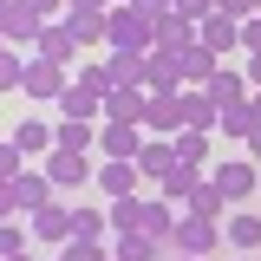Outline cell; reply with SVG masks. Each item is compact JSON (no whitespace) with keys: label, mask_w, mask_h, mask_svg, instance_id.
<instances>
[{"label":"cell","mask_w":261,"mask_h":261,"mask_svg":"<svg viewBox=\"0 0 261 261\" xmlns=\"http://www.w3.org/2000/svg\"><path fill=\"white\" fill-rule=\"evenodd\" d=\"M105 53H157V20H144L137 7H111L105 13Z\"/></svg>","instance_id":"obj_1"},{"label":"cell","mask_w":261,"mask_h":261,"mask_svg":"<svg viewBox=\"0 0 261 261\" xmlns=\"http://www.w3.org/2000/svg\"><path fill=\"white\" fill-rule=\"evenodd\" d=\"M209 183H216V190H222V202L235 209V202L261 196V163H248V157H228V163H216V170H209Z\"/></svg>","instance_id":"obj_2"},{"label":"cell","mask_w":261,"mask_h":261,"mask_svg":"<svg viewBox=\"0 0 261 261\" xmlns=\"http://www.w3.org/2000/svg\"><path fill=\"white\" fill-rule=\"evenodd\" d=\"M46 176H53V190H79V183H98V163L85 150H53V157L39 163Z\"/></svg>","instance_id":"obj_3"},{"label":"cell","mask_w":261,"mask_h":261,"mask_svg":"<svg viewBox=\"0 0 261 261\" xmlns=\"http://www.w3.org/2000/svg\"><path fill=\"white\" fill-rule=\"evenodd\" d=\"M202 92L216 98V111H248L255 85H248V72H235V59H222V72H216V79H209Z\"/></svg>","instance_id":"obj_4"},{"label":"cell","mask_w":261,"mask_h":261,"mask_svg":"<svg viewBox=\"0 0 261 261\" xmlns=\"http://www.w3.org/2000/svg\"><path fill=\"white\" fill-rule=\"evenodd\" d=\"M59 111L72 118V124H105V92H98V85H85V79L72 72V85H65Z\"/></svg>","instance_id":"obj_5"},{"label":"cell","mask_w":261,"mask_h":261,"mask_svg":"<svg viewBox=\"0 0 261 261\" xmlns=\"http://www.w3.org/2000/svg\"><path fill=\"white\" fill-rule=\"evenodd\" d=\"M0 33H7V46L33 53V46H39V33H46V20L33 13L27 0H13V7H0Z\"/></svg>","instance_id":"obj_6"},{"label":"cell","mask_w":261,"mask_h":261,"mask_svg":"<svg viewBox=\"0 0 261 261\" xmlns=\"http://www.w3.org/2000/svg\"><path fill=\"white\" fill-rule=\"evenodd\" d=\"M216 242H222V222H196V216H183V222H176V235H170V248H176L183 261H202Z\"/></svg>","instance_id":"obj_7"},{"label":"cell","mask_w":261,"mask_h":261,"mask_svg":"<svg viewBox=\"0 0 261 261\" xmlns=\"http://www.w3.org/2000/svg\"><path fill=\"white\" fill-rule=\"evenodd\" d=\"M144 144H150L144 124H98V150H105V163H137Z\"/></svg>","instance_id":"obj_8"},{"label":"cell","mask_w":261,"mask_h":261,"mask_svg":"<svg viewBox=\"0 0 261 261\" xmlns=\"http://www.w3.org/2000/svg\"><path fill=\"white\" fill-rule=\"evenodd\" d=\"M196 46H209L216 59H235V53H242V20H228V13H209V20L196 27Z\"/></svg>","instance_id":"obj_9"},{"label":"cell","mask_w":261,"mask_h":261,"mask_svg":"<svg viewBox=\"0 0 261 261\" xmlns=\"http://www.w3.org/2000/svg\"><path fill=\"white\" fill-rule=\"evenodd\" d=\"M176 130H183V92H157L150 111H144V137H163L170 144Z\"/></svg>","instance_id":"obj_10"},{"label":"cell","mask_w":261,"mask_h":261,"mask_svg":"<svg viewBox=\"0 0 261 261\" xmlns=\"http://www.w3.org/2000/svg\"><path fill=\"white\" fill-rule=\"evenodd\" d=\"M79 53H85V46L72 39V27H65V20H53V27L39 33V46H33V59H53V65H65V72L79 65Z\"/></svg>","instance_id":"obj_11"},{"label":"cell","mask_w":261,"mask_h":261,"mask_svg":"<svg viewBox=\"0 0 261 261\" xmlns=\"http://www.w3.org/2000/svg\"><path fill=\"white\" fill-rule=\"evenodd\" d=\"M7 137H13V150H20L27 163H46V157H53V124H46V118H20Z\"/></svg>","instance_id":"obj_12"},{"label":"cell","mask_w":261,"mask_h":261,"mask_svg":"<svg viewBox=\"0 0 261 261\" xmlns=\"http://www.w3.org/2000/svg\"><path fill=\"white\" fill-rule=\"evenodd\" d=\"M65 85H72V72H65V65H53V59H27V98H53V105H59Z\"/></svg>","instance_id":"obj_13"},{"label":"cell","mask_w":261,"mask_h":261,"mask_svg":"<svg viewBox=\"0 0 261 261\" xmlns=\"http://www.w3.org/2000/svg\"><path fill=\"white\" fill-rule=\"evenodd\" d=\"M144 111H150V92L144 85H118L105 98V124H144Z\"/></svg>","instance_id":"obj_14"},{"label":"cell","mask_w":261,"mask_h":261,"mask_svg":"<svg viewBox=\"0 0 261 261\" xmlns=\"http://www.w3.org/2000/svg\"><path fill=\"white\" fill-rule=\"evenodd\" d=\"M144 92L157 98V92H183V65H176V53H144Z\"/></svg>","instance_id":"obj_15"},{"label":"cell","mask_w":261,"mask_h":261,"mask_svg":"<svg viewBox=\"0 0 261 261\" xmlns=\"http://www.w3.org/2000/svg\"><path fill=\"white\" fill-rule=\"evenodd\" d=\"M176 202H163V196H144V222H137V235H150L157 248H170V235H176Z\"/></svg>","instance_id":"obj_16"},{"label":"cell","mask_w":261,"mask_h":261,"mask_svg":"<svg viewBox=\"0 0 261 261\" xmlns=\"http://www.w3.org/2000/svg\"><path fill=\"white\" fill-rule=\"evenodd\" d=\"M27 228L39 242H72V202H46V209H33Z\"/></svg>","instance_id":"obj_17"},{"label":"cell","mask_w":261,"mask_h":261,"mask_svg":"<svg viewBox=\"0 0 261 261\" xmlns=\"http://www.w3.org/2000/svg\"><path fill=\"white\" fill-rule=\"evenodd\" d=\"M222 242L235 248V255H255V248H261V216H248V209H228Z\"/></svg>","instance_id":"obj_18"},{"label":"cell","mask_w":261,"mask_h":261,"mask_svg":"<svg viewBox=\"0 0 261 261\" xmlns=\"http://www.w3.org/2000/svg\"><path fill=\"white\" fill-rule=\"evenodd\" d=\"M176 65H183V92H202V85L222 72V59H216L209 46H190V53H176Z\"/></svg>","instance_id":"obj_19"},{"label":"cell","mask_w":261,"mask_h":261,"mask_svg":"<svg viewBox=\"0 0 261 261\" xmlns=\"http://www.w3.org/2000/svg\"><path fill=\"white\" fill-rule=\"evenodd\" d=\"M170 170H176V144H163V137H150V144L137 150V176H144V183H163Z\"/></svg>","instance_id":"obj_20"},{"label":"cell","mask_w":261,"mask_h":261,"mask_svg":"<svg viewBox=\"0 0 261 261\" xmlns=\"http://www.w3.org/2000/svg\"><path fill=\"white\" fill-rule=\"evenodd\" d=\"M137 163H98V190L111 196V202H124V196H137Z\"/></svg>","instance_id":"obj_21"},{"label":"cell","mask_w":261,"mask_h":261,"mask_svg":"<svg viewBox=\"0 0 261 261\" xmlns=\"http://www.w3.org/2000/svg\"><path fill=\"white\" fill-rule=\"evenodd\" d=\"M196 183H209V170H196V163H176V170H170V176L157 183V196H163V202H176V209H183Z\"/></svg>","instance_id":"obj_22"},{"label":"cell","mask_w":261,"mask_h":261,"mask_svg":"<svg viewBox=\"0 0 261 261\" xmlns=\"http://www.w3.org/2000/svg\"><path fill=\"white\" fill-rule=\"evenodd\" d=\"M183 216H196V222H228V202H222L216 183H196L190 202H183Z\"/></svg>","instance_id":"obj_23"},{"label":"cell","mask_w":261,"mask_h":261,"mask_svg":"<svg viewBox=\"0 0 261 261\" xmlns=\"http://www.w3.org/2000/svg\"><path fill=\"white\" fill-rule=\"evenodd\" d=\"M111 235V216L98 202H72V242H105Z\"/></svg>","instance_id":"obj_24"},{"label":"cell","mask_w":261,"mask_h":261,"mask_svg":"<svg viewBox=\"0 0 261 261\" xmlns=\"http://www.w3.org/2000/svg\"><path fill=\"white\" fill-rule=\"evenodd\" d=\"M216 124H222L216 98L209 92H183V130H209V137H216Z\"/></svg>","instance_id":"obj_25"},{"label":"cell","mask_w":261,"mask_h":261,"mask_svg":"<svg viewBox=\"0 0 261 261\" xmlns=\"http://www.w3.org/2000/svg\"><path fill=\"white\" fill-rule=\"evenodd\" d=\"M13 190H20V209H27V216H33V209H46V202H59V190H53V176H46V170H27Z\"/></svg>","instance_id":"obj_26"},{"label":"cell","mask_w":261,"mask_h":261,"mask_svg":"<svg viewBox=\"0 0 261 261\" xmlns=\"http://www.w3.org/2000/svg\"><path fill=\"white\" fill-rule=\"evenodd\" d=\"M157 46H163V53H190V46H196V20L163 13V20H157Z\"/></svg>","instance_id":"obj_27"},{"label":"cell","mask_w":261,"mask_h":261,"mask_svg":"<svg viewBox=\"0 0 261 261\" xmlns=\"http://www.w3.org/2000/svg\"><path fill=\"white\" fill-rule=\"evenodd\" d=\"M53 150H85V157H92L98 150V124H72V118L53 124Z\"/></svg>","instance_id":"obj_28"},{"label":"cell","mask_w":261,"mask_h":261,"mask_svg":"<svg viewBox=\"0 0 261 261\" xmlns=\"http://www.w3.org/2000/svg\"><path fill=\"white\" fill-rule=\"evenodd\" d=\"M105 79H111V92L118 85H144V59L137 53H105Z\"/></svg>","instance_id":"obj_29"},{"label":"cell","mask_w":261,"mask_h":261,"mask_svg":"<svg viewBox=\"0 0 261 261\" xmlns=\"http://www.w3.org/2000/svg\"><path fill=\"white\" fill-rule=\"evenodd\" d=\"M105 216H111V235H137V222H144V196H124V202H105Z\"/></svg>","instance_id":"obj_30"},{"label":"cell","mask_w":261,"mask_h":261,"mask_svg":"<svg viewBox=\"0 0 261 261\" xmlns=\"http://www.w3.org/2000/svg\"><path fill=\"white\" fill-rule=\"evenodd\" d=\"M27 59L33 53H20V46L0 53V92H27Z\"/></svg>","instance_id":"obj_31"},{"label":"cell","mask_w":261,"mask_h":261,"mask_svg":"<svg viewBox=\"0 0 261 261\" xmlns=\"http://www.w3.org/2000/svg\"><path fill=\"white\" fill-rule=\"evenodd\" d=\"M170 144H176V163H196V170L209 163V130H176Z\"/></svg>","instance_id":"obj_32"},{"label":"cell","mask_w":261,"mask_h":261,"mask_svg":"<svg viewBox=\"0 0 261 261\" xmlns=\"http://www.w3.org/2000/svg\"><path fill=\"white\" fill-rule=\"evenodd\" d=\"M111 261H157L150 235H111Z\"/></svg>","instance_id":"obj_33"},{"label":"cell","mask_w":261,"mask_h":261,"mask_svg":"<svg viewBox=\"0 0 261 261\" xmlns=\"http://www.w3.org/2000/svg\"><path fill=\"white\" fill-rule=\"evenodd\" d=\"M65 27L79 46H105V13H65Z\"/></svg>","instance_id":"obj_34"},{"label":"cell","mask_w":261,"mask_h":261,"mask_svg":"<svg viewBox=\"0 0 261 261\" xmlns=\"http://www.w3.org/2000/svg\"><path fill=\"white\" fill-rule=\"evenodd\" d=\"M27 170H33V163L20 157V150H13V137H0V183H20Z\"/></svg>","instance_id":"obj_35"},{"label":"cell","mask_w":261,"mask_h":261,"mask_svg":"<svg viewBox=\"0 0 261 261\" xmlns=\"http://www.w3.org/2000/svg\"><path fill=\"white\" fill-rule=\"evenodd\" d=\"M27 242H33L27 222H0V261H7V255H27Z\"/></svg>","instance_id":"obj_36"},{"label":"cell","mask_w":261,"mask_h":261,"mask_svg":"<svg viewBox=\"0 0 261 261\" xmlns=\"http://www.w3.org/2000/svg\"><path fill=\"white\" fill-rule=\"evenodd\" d=\"M59 261H111V248H105V242H65Z\"/></svg>","instance_id":"obj_37"},{"label":"cell","mask_w":261,"mask_h":261,"mask_svg":"<svg viewBox=\"0 0 261 261\" xmlns=\"http://www.w3.org/2000/svg\"><path fill=\"white\" fill-rule=\"evenodd\" d=\"M0 222H27V209H20V190H13V183H0Z\"/></svg>","instance_id":"obj_38"},{"label":"cell","mask_w":261,"mask_h":261,"mask_svg":"<svg viewBox=\"0 0 261 261\" xmlns=\"http://www.w3.org/2000/svg\"><path fill=\"white\" fill-rule=\"evenodd\" d=\"M216 130H222V137H248L255 118H248V111H222V124H216Z\"/></svg>","instance_id":"obj_39"},{"label":"cell","mask_w":261,"mask_h":261,"mask_svg":"<svg viewBox=\"0 0 261 261\" xmlns=\"http://www.w3.org/2000/svg\"><path fill=\"white\" fill-rule=\"evenodd\" d=\"M170 13H183V20H196V27H202V20H209V13H216V0H176V7H170Z\"/></svg>","instance_id":"obj_40"},{"label":"cell","mask_w":261,"mask_h":261,"mask_svg":"<svg viewBox=\"0 0 261 261\" xmlns=\"http://www.w3.org/2000/svg\"><path fill=\"white\" fill-rule=\"evenodd\" d=\"M248 53H261V13L242 20V59H248Z\"/></svg>","instance_id":"obj_41"},{"label":"cell","mask_w":261,"mask_h":261,"mask_svg":"<svg viewBox=\"0 0 261 261\" xmlns=\"http://www.w3.org/2000/svg\"><path fill=\"white\" fill-rule=\"evenodd\" d=\"M27 7L46 20V27H53V20H65V0H27Z\"/></svg>","instance_id":"obj_42"},{"label":"cell","mask_w":261,"mask_h":261,"mask_svg":"<svg viewBox=\"0 0 261 261\" xmlns=\"http://www.w3.org/2000/svg\"><path fill=\"white\" fill-rule=\"evenodd\" d=\"M216 13H228V20H248V13H255V0H216Z\"/></svg>","instance_id":"obj_43"},{"label":"cell","mask_w":261,"mask_h":261,"mask_svg":"<svg viewBox=\"0 0 261 261\" xmlns=\"http://www.w3.org/2000/svg\"><path fill=\"white\" fill-rule=\"evenodd\" d=\"M130 7H137V13H144V20H163V13H170V7H176V0H130Z\"/></svg>","instance_id":"obj_44"},{"label":"cell","mask_w":261,"mask_h":261,"mask_svg":"<svg viewBox=\"0 0 261 261\" xmlns=\"http://www.w3.org/2000/svg\"><path fill=\"white\" fill-rule=\"evenodd\" d=\"M65 13H111V0H65Z\"/></svg>","instance_id":"obj_45"},{"label":"cell","mask_w":261,"mask_h":261,"mask_svg":"<svg viewBox=\"0 0 261 261\" xmlns=\"http://www.w3.org/2000/svg\"><path fill=\"white\" fill-rule=\"evenodd\" d=\"M242 150H248V163H261V124L248 130V137H242Z\"/></svg>","instance_id":"obj_46"},{"label":"cell","mask_w":261,"mask_h":261,"mask_svg":"<svg viewBox=\"0 0 261 261\" xmlns=\"http://www.w3.org/2000/svg\"><path fill=\"white\" fill-rule=\"evenodd\" d=\"M242 72H248V85L261 92V53H248V59H242Z\"/></svg>","instance_id":"obj_47"},{"label":"cell","mask_w":261,"mask_h":261,"mask_svg":"<svg viewBox=\"0 0 261 261\" xmlns=\"http://www.w3.org/2000/svg\"><path fill=\"white\" fill-rule=\"evenodd\" d=\"M248 118H255V124H261V92H255V98H248Z\"/></svg>","instance_id":"obj_48"},{"label":"cell","mask_w":261,"mask_h":261,"mask_svg":"<svg viewBox=\"0 0 261 261\" xmlns=\"http://www.w3.org/2000/svg\"><path fill=\"white\" fill-rule=\"evenodd\" d=\"M0 53H7V33H0Z\"/></svg>","instance_id":"obj_49"},{"label":"cell","mask_w":261,"mask_h":261,"mask_svg":"<svg viewBox=\"0 0 261 261\" xmlns=\"http://www.w3.org/2000/svg\"><path fill=\"white\" fill-rule=\"evenodd\" d=\"M111 7H130V0H111Z\"/></svg>","instance_id":"obj_50"},{"label":"cell","mask_w":261,"mask_h":261,"mask_svg":"<svg viewBox=\"0 0 261 261\" xmlns=\"http://www.w3.org/2000/svg\"><path fill=\"white\" fill-rule=\"evenodd\" d=\"M7 261H27V255H7Z\"/></svg>","instance_id":"obj_51"},{"label":"cell","mask_w":261,"mask_h":261,"mask_svg":"<svg viewBox=\"0 0 261 261\" xmlns=\"http://www.w3.org/2000/svg\"><path fill=\"white\" fill-rule=\"evenodd\" d=\"M228 261H248V255H228Z\"/></svg>","instance_id":"obj_52"},{"label":"cell","mask_w":261,"mask_h":261,"mask_svg":"<svg viewBox=\"0 0 261 261\" xmlns=\"http://www.w3.org/2000/svg\"><path fill=\"white\" fill-rule=\"evenodd\" d=\"M0 7H13V0H0Z\"/></svg>","instance_id":"obj_53"},{"label":"cell","mask_w":261,"mask_h":261,"mask_svg":"<svg viewBox=\"0 0 261 261\" xmlns=\"http://www.w3.org/2000/svg\"><path fill=\"white\" fill-rule=\"evenodd\" d=\"M255 13H261V0H255Z\"/></svg>","instance_id":"obj_54"}]
</instances>
